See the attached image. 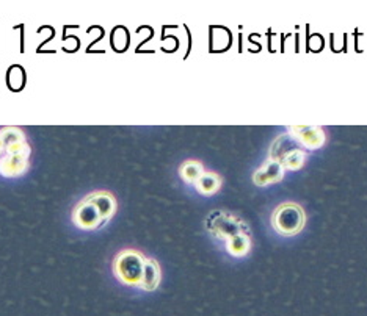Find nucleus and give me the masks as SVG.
Returning <instances> with one entry per match:
<instances>
[{
  "label": "nucleus",
  "mask_w": 367,
  "mask_h": 316,
  "mask_svg": "<svg viewBox=\"0 0 367 316\" xmlns=\"http://www.w3.org/2000/svg\"><path fill=\"white\" fill-rule=\"evenodd\" d=\"M116 208V199L110 191H93L77 202L71 220L82 230H96L104 227L115 216Z\"/></svg>",
  "instance_id": "nucleus-1"
},
{
  "label": "nucleus",
  "mask_w": 367,
  "mask_h": 316,
  "mask_svg": "<svg viewBox=\"0 0 367 316\" xmlns=\"http://www.w3.org/2000/svg\"><path fill=\"white\" fill-rule=\"evenodd\" d=\"M143 254L133 249H124L114 260V273L116 279L127 287H140L145 271Z\"/></svg>",
  "instance_id": "nucleus-2"
},
{
  "label": "nucleus",
  "mask_w": 367,
  "mask_h": 316,
  "mask_svg": "<svg viewBox=\"0 0 367 316\" xmlns=\"http://www.w3.org/2000/svg\"><path fill=\"white\" fill-rule=\"evenodd\" d=\"M306 222V215L303 208L294 202H286L275 208L272 215L273 229L283 237H294L302 232Z\"/></svg>",
  "instance_id": "nucleus-3"
},
{
  "label": "nucleus",
  "mask_w": 367,
  "mask_h": 316,
  "mask_svg": "<svg viewBox=\"0 0 367 316\" xmlns=\"http://www.w3.org/2000/svg\"><path fill=\"white\" fill-rule=\"evenodd\" d=\"M270 158L278 162L284 169L297 171L305 164L306 154L294 137L283 135L272 145Z\"/></svg>",
  "instance_id": "nucleus-4"
},
{
  "label": "nucleus",
  "mask_w": 367,
  "mask_h": 316,
  "mask_svg": "<svg viewBox=\"0 0 367 316\" xmlns=\"http://www.w3.org/2000/svg\"><path fill=\"white\" fill-rule=\"evenodd\" d=\"M206 227L214 237L226 239V242L237 235H242V233H250L248 227H246L242 220L224 212H214L212 215H209Z\"/></svg>",
  "instance_id": "nucleus-5"
},
{
  "label": "nucleus",
  "mask_w": 367,
  "mask_h": 316,
  "mask_svg": "<svg viewBox=\"0 0 367 316\" xmlns=\"http://www.w3.org/2000/svg\"><path fill=\"white\" fill-rule=\"evenodd\" d=\"M30 154H5L0 157V174L4 177L24 176L30 167Z\"/></svg>",
  "instance_id": "nucleus-6"
},
{
  "label": "nucleus",
  "mask_w": 367,
  "mask_h": 316,
  "mask_svg": "<svg viewBox=\"0 0 367 316\" xmlns=\"http://www.w3.org/2000/svg\"><path fill=\"white\" fill-rule=\"evenodd\" d=\"M289 132L294 135V138L298 141V145L302 147L319 149L324 146L325 142V133L320 127L297 125V127H289Z\"/></svg>",
  "instance_id": "nucleus-7"
},
{
  "label": "nucleus",
  "mask_w": 367,
  "mask_h": 316,
  "mask_svg": "<svg viewBox=\"0 0 367 316\" xmlns=\"http://www.w3.org/2000/svg\"><path fill=\"white\" fill-rule=\"evenodd\" d=\"M283 177H284V168L278 162L268 158V160L264 162V164H262V167L254 172L253 182L258 186H265V185L281 182Z\"/></svg>",
  "instance_id": "nucleus-8"
},
{
  "label": "nucleus",
  "mask_w": 367,
  "mask_h": 316,
  "mask_svg": "<svg viewBox=\"0 0 367 316\" xmlns=\"http://www.w3.org/2000/svg\"><path fill=\"white\" fill-rule=\"evenodd\" d=\"M160 268L157 265V261L153 259H146L145 261V271H143V279H141L140 288L145 291H154L157 290L160 283Z\"/></svg>",
  "instance_id": "nucleus-9"
},
{
  "label": "nucleus",
  "mask_w": 367,
  "mask_h": 316,
  "mask_svg": "<svg viewBox=\"0 0 367 316\" xmlns=\"http://www.w3.org/2000/svg\"><path fill=\"white\" fill-rule=\"evenodd\" d=\"M250 249H251L250 233H242V235H237L226 242V251L232 255V257H245V255L250 252Z\"/></svg>",
  "instance_id": "nucleus-10"
},
{
  "label": "nucleus",
  "mask_w": 367,
  "mask_h": 316,
  "mask_svg": "<svg viewBox=\"0 0 367 316\" xmlns=\"http://www.w3.org/2000/svg\"><path fill=\"white\" fill-rule=\"evenodd\" d=\"M203 174H204L203 164L197 160L184 162L181 164V168H179V176H181V179L185 184H190V185L197 184Z\"/></svg>",
  "instance_id": "nucleus-11"
},
{
  "label": "nucleus",
  "mask_w": 367,
  "mask_h": 316,
  "mask_svg": "<svg viewBox=\"0 0 367 316\" xmlns=\"http://www.w3.org/2000/svg\"><path fill=\"white\" fill-rule=\"evenodd\" d=\"M220 186H221V179H220V176H217L215 172H204L198 182L195 184L197 191L203 196L215 194L220 190Z\"/></svg>",
  "instance_id": "nucleus-12"
},
{
  "label": "nucleus",
  "mask_w": 367,
  "mask_h": 316,
  "mask_svg": "<svg viewBox=\"0 0 367 316\" xmlns=\"http://www.w3.org/2000/svg\"><path fill=\"white\" fill-rule=\"evenodd\" d=\"M0 138H2L5 149L21 145V142L27 141L26 135L22 133L19 129H14V127H13V129H4L2 132H0Z\"/></svg>",
  "instance_id": "nucleus-13"
},
{
  "label": "nucleus",
  "mask_w": 367,
  "mask_h": 316,
  "mask_svg": "<svg viewBox=\"0 0 367 316\" xmlns=\"http://www.w3.org/2000/svg\"><path fill=\"white\" fill-rule=\"evenodd\" d=\"M5 152V147H4V142H2V138H0V157H2V154Z\"/></svg>",
  "instance_id": "nucleus-14"
}]
</instances>
